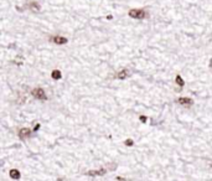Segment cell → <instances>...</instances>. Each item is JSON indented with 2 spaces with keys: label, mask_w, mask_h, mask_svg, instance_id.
<instances>
[{
  "label": "cell",
  "mask_w": 212,
  "mask_h": 181,
  "mask_svg": "<svg viewBox=\"0 0 212 181\" xmlns=\"http://www.w3.org/2000/svg\"><path fill=\"white\" fill-rule=\"evenodd\" d=\"M128 14H129L130 17H133V19H144L147 16V12L144 10H141V9H131Z\"/></svg>",
  "instance_id": "1"
},
{
  "label": "cell",
  "mask_w": 212,
  "mask_h": 181,
  "mask_svg": "<svg viewBox=\"0 0 212 181\" xmlns=\"http://www.w3.org/2000/svg\"><path fill=\"white\" fill-rule=\"evenodd\" d=\"M140 120L141 122H145V120H147V118H145V117H140Z\"/></svg>",
  "instance_id": "14"
},
{
  "label": "cell",
  "mask_w": 212,
  "mask_h": 181,
  "mask_svg": "<svg viewBox=\"0 0 212 181\" xmlns=\"http://www.w3.org/2000/svg\"><path fill=\"white\" fill-rule=\"evenodd\" d=\"M178 103L181 104V105H191L192 104V99L186 98V97H182V98L178 99Z\"/></svg>",
  "instance_id": "5"
},
{
  "label": "cell",
  "mask_w": 212,
  "mask_h": 181,
  "mask_svg": "<svg viewBox=\"0 0 212 181\" xmlns=\"http://www.w3.org/2000/svg\"><path fill=\"white\" fill-rule=\"evenodd\" d=\"M117 181H125V179H123V178H118V180Z\"/></svg>",
  "instance_id": "15"
},
{
  "label": "cell",
  "mask_w": 212,
  "mask_h": 181,
  "mask_svg": "<svg viewBox=\"0 0 212 181\" xmlns=\"http://www.w3.org/2000/svg\"><path fill=\"white\" fill-rule=\"evenodd\" d=\"M211 167H212V165H211Z\"/></svg>",
  "instance_id": "16"
},
{
  "label": "cell",
  "mask_w": 212,
  "mask_h": 181,
  "mask_svg": "<svg viewBox=\"0 0 212 181\" xmlns=\"http://www.w3.org/2000/svg\"><path fill=\"white\" fill-rule=\"evenodd\" d=\"M9 175H10V178H11V179H14V180L20 179V173H19L17 170H15V169H14V170H11V171H10V174H9Z\"/></svg>",
  "instance_id": "8"
},
{
  "label": "cell",
  "mask_w": 212,
  "mask_h": 181,
  "mask_svg": "<svg viewBox=\"0 0 212 181\" xmlns=\"http://www.w3.org/2000/svg\"><path fill=\"white\" fill-rule=\"evenodd\" d=\"M40 129V124H36L35 125V128H34V130H39Z\"/></svg>",
  "instance_id": "13"
},
{
  "label": "cell",
  "mask_w": 212,
  "mask_h": 181,
  "mask_svg": "<svg viewBox=\"0 0 212 181\" xmlns=\"http://www.w3.org/2000/svg\"><path fill=\"white\" fill-rule=\"evenodd\" d=\"M29 8L31 9L32 11H40V4H37V3H30Z\"/></svg>",
  "instance_id": "9"
},
{
  "label": "cell",
  "mask_w": 212,
  "mask_h": 181,
  "mask_svg": "<svg viewBox=\"0 0 212 181\" xmlns=\"http://www.w3.org/2000/svg\"><path fill=\"white\" fill-rule=\"evenodd\" d=\"M32 96L35 97L36 99H41V100H46L47 97H46V93L42 88H35L32 91Z\"/></svg>",
  "instance_id": "2"
},
{
  "label": "cell",
  "mask_w": 212,
  "mask_h": 181,
  "mask_svg": "<svg viewBox=\"0 0 212 181\" xmlns=\"http://www.w3.org/2000/svg\"><path fill=\"white\" fill-rule=\"evenodd\" d=\"M30 129H28V128H24V129H20V131H19V136L21 139H24L25 136H28V135H30Z\"/></svg>",
  "instance_id": "7"
},
{
  "label": "cell",
  "mask_w": 212,
  "mask_h": 181,
  "mask_svg": "<svg viewBox=\"0 0 212 181\" xmlns=\"http://www.w3.org/2000/svg\"><path fill=\"white\" fill-rule=\"evenodd\" d=\"M51 76H52V78H54V79H60L61 78V72L59 71V70H55V71H52Z\"/></svg>",
  "instance_id": "10"
},
{
  "label": "cell",
  "mask_w": 212,
  "mask_h": 181,
  "mask_svg": "<svg viewBox=\"0 0 212 181\" xmlns=\"http://www.w3.org/2000/svg\"><path fill=\"white\" fill-rule=\"evenodd\" d=\"M176 83L180 86V87H184V85H185V82H184V79L181 78V76H176Z\"/></svg>",
  "instance_id": "11"
},
{
  "label": "cell",
  "mask_w": 212,
  "mask_h": 181,
  "mask_svg": "<svg viewBox=\"0 0 212 181\" xmlns=\"http://www.w3.org/2000/svg\"><path fill=\"white\" fill-rule=\"evenodd\" d=\"M52 41L55 43H57V45H65V43H67L68 40L63 36H54L52 37Z\"/></svg>",
  "instance_id": "3"
},
{
  "label": "cell",
  "mask_w": 212,
  "mask_h": 181,
  "mask_svg": "<svg viewBox=\"0 0 212 181\" xmlns=\"http://www.w3.org/2000/svg\"><path fill=\"white\" fill-rule=\"evenodd\" d=\"M125 145H133V140H127Z\"/></svg>",
  "instance_id": "12"
},
{
  "label": "cell",
  "mask_w": 212,
  "mask_h": 181,
  "mask_svg": "<svg viewBox=\"0 0 212 181\" xmlns=\"http://www.w3.org/2000/svg\"><path fill=\"white\" fill-rule=\"evenodd\" d=\"M105 174V169H99V170H91V171H87V175L88 176H100V175H104Z\"/></svg>",
  "instance_id": "4"
},
{
  "label": "cell",
  "mask_w": 212,
  "mask_h": 181,
  "mask_svg": "<svg viewBox=\"0 0 212 181\" xmlns=\"http://www.w3.org/2000/svg\"><path fill=\"white\" fill-rule=\"evenodd\" d=\"M128 76H129V71H128V70H122L120 72H118L117 78L118 79H125Z\"/></svg>",
  "instance_id": "6"
}]
</instances>
